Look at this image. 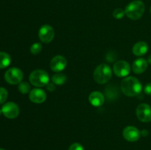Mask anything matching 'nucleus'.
Here are the masks:
<instances>
[{"mask_svg":"<svg viewBox=\"0 0 151 150\" xmlns=\"http://www.w3.org/2000/svg\"><path fill=\"white\" fill-rule=\"evenodd\" d=\"M142 86L134 76H127L121 82V90L127 96H136L140 94Z\"/></svg>","mask_w":151,"mask_h":150,"instance_id":"f257e3e1","label":"nucleus"},{"mask_svg":"<svg viewBox=\"0 0 151 150\" xmlns=\"http://www.w3.org/2000/svg\"><path fill=\"white\" fill-rule=\"evenodd\" d=\"M145 10V6L143 1L140 0H135L126 6L125 9L127 17L132 20H138L143 16Z\"/></svg>","mask_w":151,"mask_h":150,"instance_id":"f03ea898","label":"nucleus"},{"mask_svg":"<svg viewBox=\"0 0 151 150\" xmlns=\"http://www.w3.org/2000/svg\"><path fill=\"white\" fill-rule=\"evenodd\" d=\"M112 71L110 66L107 64H101L97 66L94 71V79L99 84H105L110 80Z\"/></svg>","mask_w":151,"mask_h":150,"instance_id":"7ed1b4c3","label":"nucleus"},{"mask_svg":"<svg viewBox=\"0 0 151 150\" xmlns=\"http://www.w3.org/2000/svg\"><path fill=\"white\" fill-rule=\"evenodd\" d=\"M29 79L30 83L34 86L44 87L47 86L50 82V76L45 71L37 69L31 72Z\"/></svg>","mask_w":151,"mask_h":150,"instance_id":"20e7f679","label":"nucleus"},{"mask_svg":"<svg viewBox=\"0 0 151 150\" xmlns=\"http://www.w3.org/2000/svg\"><path fill=\"white\" fill-rule=\"evenodd\" d=\"M23 72L18 68H11L6 71L4 79L6 82L11 85H16L20 83L23 79Z\"/></svg>","mask_w":151,"mask_h":150,"instance_id":"39448f33","label":"nucleus"},{"mask_svg":"<svg viewBox=\"0 0 151 150\" xmlns=\"http://www.w3.org/2000/svg\"><path fill=\"white\" fill-rule=\"evenodd\" d=\"M137 116L142 122L151 121V107L146 103H142L138 105L136 110Z\"/></svg>","mask_w":151,"mask_h":150,"instance_id":"423d86ee","label":"nucleus"},{"mask_svg":"<svg viewBox=\"0 0 151 150\" xmlns=\"http://www.w3.org/2000/svg\"><path fill=\"white\" fill-rule=\"evenodd\" d=\"M55 37V31L51 26L48 24L43 25L38 31V38L41 42L49 44Z\"/></svg>","mask_w":151,"mask_h":150,"instance_id":"0eeeda50","label":"nucleus"},{"mask_svg":"<svg viewBox=\"0 0 151 150\" xmlns=\"http://www.w3.org/2000/svg\"><path fill=\"white\" fill-rule=\"evenodd\" d=\"M1 113L7 119H16L19 114V107L16 103L10 101L2 106Z\"/></svg>","mask_w":151,"mask_h":150,"instance_id":"6e6552de","label":"nucleus"},{"mask_svg":"<svg viewBox=\"0 0 151 150\" xmlns=\"http://www.w3.org/2000/svg\"><path fill=\"white\" fill-rule=\"evenodd\" d=\"M114 72L119 77H125L131 72V66L128 62L119 60L114 65Z\"/></svg>","mask_w":151,"mask_h":150,"instance_id":"1a4fd4ad","label":"nucleus"},{"mask_svg":"<svg viewBox=\"0 0 151 150\" xmlns=\"http://www.w3.org/2000/svg\"><path fill=\"white\" fill-rule=\"evenodd\" d=\"M122 135L126 141L129 142H136L140 138L141 132L135 126H128L123 129Z\"/></svg>","mask_w":151,"mask_h":150,"instance_id":"9d476101","label":"nucleus"},{"mask_svg":"<svg viewBox=\"0 0 151 150\" xmlns=\"http://www.w3.org/2000/svg\"><path fill=\"white\" fill-rule=\"evenodd\" d=\"M67 65V60L61 55H57L53 57L50 62V68L55 72L62 71Z\"/></svg>","mask_w":151,"mask_h":150,"instance_id":"9b49d317","label":"nucleus"},{"mask_svg":"<svg viewBox=\"0 0 151 150\" xmlns=\"http://www.w3.org/2000/svg\"><path fill=\"white\" fill-rule=\"evenodd\" d=\"M29 98L31 101L36 104L44 102L47 99V94L44 90L41 88H34L29 92Z\"/></svg>","mask_w":151,"mask_h":150,"instance_id":"f8f14e48","label":"nucleus"},{"mask_svg":"<svg viewBox=\"0 0 151 150\" xmlns=\"http://www.w3.org/2000/svg\"><path fill=\"white\" fill-rule=\"evenodd\" d=\"M88 101L94 107H100L105 101V96L100 91H93L88 96Z\"/></svg>","mask_w":151,"mask_h":150,"instance_id":"ddd939ff","label":"nucleus"},{"mask_svg":"<svg viewBox=\"0 0 151 150\" xmlns=\"http://www.w3.org/2000/svg\"><path fill=\"white\" fill-rule=\"evenodd\" d=\"M147 66H148V63H147V60H146L145 59H137V60H136L135 61H134V63H133V71L135 74H142L143 72H145L146 71Z\"/></svg>","mask_w":151,"mask_h":150,"instance_id":"4468645a","label":"nucleus"},{"mask_svg":"<svg viewBox=\"0 0 151 150\" xmlns=\"http://www.w3.org/2000/svg\"><path fill=\"white\" fill-rule=\"evenodd\" d=\"M148 50V45L144 41H139L135 44L133 46L132 51L136 56H143Z\"/></svg>","mask_w":151,"mask_h":150,"instance_id":"2eb2a0df","label":"nucleus"},{"mask_svg":"<svg viewBox=\"0 0 151 150\" xmlns=\"http://www.w3.org/2000/svg\"><path fill=\"white\" fill-rule=\"evenodd\" d=\"M10 56L5 52H0V69H5L10 65Z\"/></svg>","mask_w":151,"mask_h":150,"instance_id":"dca6fc26","label":"nucleus"},{"mask_svg":"<svg viewBox=\"0 0 151 150\" xmlns=\"http://www.w3.org/2000/svg\"><path fill=\"white\" fill-rule=\"evenodd\" d=\"M66 80H67V78H66V75L63 74H55L52 76V82L55 85H63L66 82Z\"/></svg>","mask_w":151,"mask_h":150,"instance_id":"f3484780","label":"nucleus"},{"mask_svg":"<svg viewBox=\"0 0 151 150\" xmlns=\"http://www.w3.org/2000/svg\"><path fill=\"white\" fill-rule=\"evenodd\" d=\"M19 91L22 94H27L30 92V86L27 82H21L19 85Z\"/></svg>","mask_w":151,"mask_h":150,"instance_id":"a211bd4d","label":"nucleus"},{"mask_svg":"<svg viewBox=\"0 0 151 150\" xmlns=\"http://www.w3.org/2000/svg\"><path fill=\"white\" fill-rule=\"evenodd\" d=\"M42 50V45L40 43H35L30 47V51L32 54H38Z\"/></svg>","mask_w":151,"mask_h":150,"instance_id":"6ab92c4d","label":"nucleus"},{"mask_svg":"<svg viewBox=\"0 0 151 150\" xmlns=\"http://www.w3.org/2000/svg\"><path fill=\"white\" fill-rule=\"evenodd\" d=\"M125 15V10L122 8H116L114 10L113 16L116 19H121L124 17Z\"/></svg>","mask_w":151,"mask_h":150,"instance_id":"aec40b11","label":"nucleus"},{"mask_svg":"<svg viewBox=\"0 0 151 150\" xmlns=\"http://www.w3.org/2000/svg\"><path fill=\"white\" fill-rule=\"evenodd\" d=\"M8 96L7 91L4 88H0V104H3Z\"/></svg>","mask_w":151,"mask_h":150,"instance_id":"412c9836","label":"nucleus"},{"mask_svg":"<svg viewBox=\"0 0 151 150\" xmlns=\"http://www.w3.org/2000/svg\"><path fill=\"white\" fill-rule=\"evenodd\" d=\"M69 150H84V148L81 144H78V143H75L69 146Z\"/></svg>","mask_w":151,"mask_h":150,"instance_id":"4be33fe9","label":"nucleus"},{"mask_svg":"<svg viewBox=\"0 0 151 150\" xmlns=\"http://www.w3.org/2000/svg\"><path fill=\"white\" fill-rule=\"evenodd\" d=\"M144 91L146 94L151 96V82L150 83L147 84V85L145 86Z\"/></svg>","mask_w":151,"mask_h":150,"instance_id":"5701e85b","label":"nucleus"},{"mask_svg":"<svg viewBox=\"0 0 151 150\" xmlns=\"http://www.w3.org/2000/svg\"><path fill=\"white\" fill-rule=\"evenodd\" d=\"M47 89L49 91H50V92H52V91H54L55 90V84L53 82H49L47 85Z\"/></svg>","mask_w":151,"mask_h":150,"instance_id":"b1692460","label":"nucleus"},{"mask_svg":"<svg viewBox=\"0 0 151 150\" xmlns=\"http://www.w3.org/2000/svg\"><path fill=\"white\" fill-rule=\"evenodd\" d=\"M149 134V132L148 130H147V129H142V130L141 131V135L143 137H146Z\"/></svg>","mask_w":151,"mask_h":150,"instance_id":"393cba45","label":"nucleus"},{"mask_svg":"<svg viewBox=\"0 0 151 150\" xmlns=\"http://www.w3.org/2000/svg\"><path fill=\"white\" fill-rule=\"evenodd\" d=\"M147 63H148L149 64L151 65V54L150 56H149L148 58H147Z\"/></svg>","mask_w":151,"mask_h":150,"instance_id":"a878e982","label":"nucleus"},{"mask_svg":"<svg viewBox=\"0 0 151 150\" xmlns=\"http://www.w3.org/2000/svg\"><path fill=\"white\" fill-rule=\"evenodd\" d=\"M1 110H0V116H1Z\"/></svg>","mask_w":151,"mask_h":150,"instance_id":"bb28decb","label":"nucleus"},{"mask_svg":"<svg viewBox=\"0 0 151 150\" xmlns=\"http://www.w3.org/2000/svg\"><path fill=\"white\" fill-rule=\"evenodd\" d=\"M0 150H4V149H0Z\"/></svg>","mask_w":151,"mask_h":150,"instance_id":"cd10ccee","label":"nucleus"},{"mask_svg":"<svg viewBox=\"0 0 151 150\" xmlns=\"http://www.w3.org/2000/svg\"><path fill=\"white\" fill-rule=\"evenodd\" d=\"M150 13H151V7H150Z\"/></svg>","mask_w":151,"mask_h":150,"instance_id":"c85d7f7f","label":"nucleus"}]
</instances>
